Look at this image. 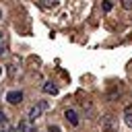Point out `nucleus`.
Wrapping results in <instances>:
<instances>
[{
  "label": "nucleus",
  "instance_id": "obj_1",
  "mask_svg": "<svg viewBox=\"0 0 132 132\" xmlns=\"http://www.w3.org/2000/svg\"><path fill=\"white\" fill-rule=\"evenodd\" d=\"M16 132H35V124L27 118V120H21L19 126H16Z\"/></svg>",
  "mask_w": 132,
  "mask_h": 132
},
{
  "label": "nucleus",
  "instance_id": "obj_2",
  "mask_svg": "<svg viewBox=\"0 0 132 132\" xmlns=\"http://www.w3.org/2000/svg\"><path fill=\"white\" fill-rule=\"evenodd\" d=\"M64 118L70 122V126H78V124H80V118H78V113H76L74 109H66V111H64Z\"/></svg>",
  "mask_w": 132,
  "mask_h": 132
},
{
  "label": "nucleus",
  "instance_id": "obj_3",
  "mask_svg": "<svg viewBox=\"0 0 132 132\" xmlns=\"http://www.w3.org/2000/svg\"><path fill=\"white\" fill-rule=\"evenodd\" d=\"M6 101L12 103V105H16V103L23 101V93H21V91H10V93L6 95Z\"/></svg>",
  "mask_w": 132,
  "mask_h": 132
},
{
  "label": "nucleus",
  "instance_id": "obj_4",
  "mask_svg": "<svg viewBox=\"0 0 132 132\" xmlns=\"http://www.w3.org/2000/svg\"><path fill=\"white\" fill-rule=\"evenodd\" d=\"M43 107H45L43 103H41V105H33V107L29 109V116H27V118H29L31 122H33V120H37V118L41 116V111H43Z\"/></svg>",
  "mask_w": 132,
  "mask_h": 132
},
{
  "label": "nucleus",
  "instance_id": "obj_5",
  "mask_svg": "<svg viewBox=\"0 0 132 132\" xmlns=\"http://www.w3.org/2000/svg\"><path fill=\"white\" fill-rule=\"evenodd\" d=\"M0 132H10V126H8V120L4 116V111L0 109Z\"/></svg>",
  "mask_w": 132,
  "mask_h": 132
},
{
  "label": "nucleus",
  "instance_id": "obj_6",
  "mask_svg": "<svg viewBox=\"0 0 132 132\" xmlns=\"http://www.w3.org/2000/svg\"><path fill=\"white\" fill-rule=\"evenodd\" d=\"M124 122L132 128V105H126L124 107Z\"/></svg>",
  "mask_w": 132,
  "mask_h": 132
},
{
  "label": "nucleus",
  "instance_id": "obj_7",
  "mask_svg": "<svg viewBox=\"0 0 132 132\" xmlns=\"http://www.w3.org/2000/svg\"><path fill=\"white\" fill-rule=\"evenodd\" d=\"M43 93H47V95H56V93H58V87H56L54 82H45V85H43Z\"/></svg>",
  "mask_w": 132,
  "mask_h": 132
},
{
  "label": "nucleus",
  "instance_id": "obj_8",
  "mask_svg": "<svg viewBox=\"0 0 132 132\" xmlns=\"http://www.w3.org/2000/svg\"><path fill=\"white\" fill-rule=\"evenodd\" d=\"M39 4L43 8H52V6H56V0H39Z\"/></svg>",
  "mask_w": 132,
  "mask_h": 132
},
{
  "label": "nucleus",
  "instance_id": "obj_9",
  "mask_svg": "<svg viewBox=\"0 0 132 132\" xmlns=\"http://www.w3.org/2000/svg\"><path fill=\"white\" fill-rule=\"evenodd\" d=\"M111 6H113V4H111V0H103V10H105V12H109V10H111Z\"/></svg>",
  "mask_w": 132,
  "mask_h": 132
},
{
  "label": "nucleus",
  "instance_id": "obj_10",
  "mask_svg": "<svg viewBox=\"0 0 132 132\" xmlns=\"http://www.w3.org/2000/svg\"><path fill=\"white\" fill-rule=\"evenodd\" d=\"M122 8H126V10H132V0H122Z\"/></svg>",
  "mask_w": 132,
  "mask_h": 132
},
{
  "label": "nucleus",
  "instance_id": "obj_11",
  "mask_svg": "<svg viewBox=\"0 0 132 132\" xmlns=\"http://www.w3.org/2000/svg\"><path fill=\"white\" fill-rule=\"evenodd\" d=\"M4 52V33L0 31V54Z\"/></svg>",
  "mask_w": 132,
  "mask_h": 132
},
{
  "label": "nucleus",
  "instance_id": "obj_12",
  "mask_svg": "<svg viewBox=\"0 0 132 132\" xmlns=\"http://www.w3.org/2000/svg\"><path fill=\"white\" fill-rule=\"evenodd\" d=\"M47 132H62V130H60L58 126H50V130H47Z\"/></svg>",
  "mask_w": 132,
  "mask_h": 132
},
{
  "label": "nucleus",
  "instance_id": "obj_13",
  "mask_svg": "<svg viewBox=\"0 0 132 132\" xmlns=\"http://www.w3.org/2000/svg\"><path fill=\"white\" fill-rule=\"evenodd\" d=\"M0 74H2V66H0Z\"/></svg>",
  "mask_w": 132,
  "mask_h": 132
},
{
  "label": "nucleus",
  "instance_id": "obj_14",
  "mask_svg": "<svg viewBox=\"0 0 132 132\" xmlns=\"http://www.w3.org/2000/svg\"><path fill=\"white\" fill-rule=\"evenodd\" d=\"M0 19H2V10H0Z\"/></svg>",
  "mask_w": 132,
  "mask_h": 132
}]
</instances>
